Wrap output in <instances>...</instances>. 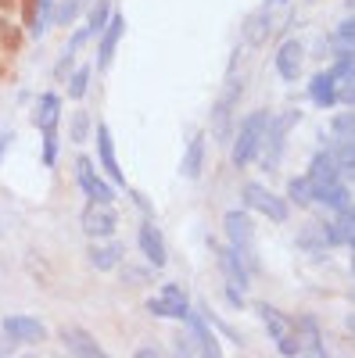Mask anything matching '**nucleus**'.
<instances>
[{
  "mask_svg": "<svg viewBox=\"0 0 355 358\" xmlns=\"http://www.w3.org/2000/svg\"><path fill=\"white\" fill-rule=\"evenodd\" d=\"M270 108H251L248 115H241L233 122V133H230V165L237 172H244L258 162V151H262V136H265V126H270Z\"/></svg>",
  "mask_w": 355,
  "mask_h": 358,
  "instance_id": "1",
  "label": "nucleus"
},
{
  "mask_svg": "<svg viewBox=\"0 0 355 358\" xmlns=\"http://www.w3.org/2000/svg\"><path fill=\"white\" fill-rule=\"evenodd\" d=\"M248 94V72L241 69V54L230 62V72H226V83L219 90V97L212 104V136L226 147L230 143V133H233V122H237V108H241V97Z\"/></svg>",
  "mask_w": 355,
  "mask_h": 358,
  "instance_id": "2",
  "label": "nucleus"
},
{
  "mask_svg": "<svg viewBox=\"0 0 355 358\" xmlns=\"http://www.w3.org/2000/svg\"><path fill=\"white\" fill-rule=\"evenodd\" d=\"M298 122H302V111L298 108H284V111L270 115V126H265V136H262V151H258V162H255L265 176H273L284 165L287 140H291V133H294V126H298Z\"/></svg>",
  "mask_w": 355,
  "mask_h": 358,
  "instance_id": "3",
  "label": "nucleus"
},
{
  "mask_svg": "<svg viewBox=\"0 0 355 358\" xmlns=\"http://www.w3.org/2000/svg\"><path fill=\"white\" fill-rule=\"evenodd\" d=\"M237 197H241V208H248L251 215H262V219H270V222H277V226L291 222L294 208L284 201V194H277L273 187H265L262 179H248V183H241Z\"/></svg>",
  "mask_w": 355,
  "mask_h": 358,
  "instance_id": "4",
  "label": "nucleus"
},
{
  "mask_svg": "<svg viewBox=\"0 0 355 358\" xmlns=\"http://www.w3.org/2000/svg\"><path fill=\"white\" fill-rule=\"evenodd\" d=\"M223 236H226V244L241 255L251 268V276L258 273V262H255V222H251V212L248 208H230V212L223 215Z\"/></svg>",
  "mask_w": 355,
  "mask_h": 358,
  "instance_id": "5",
  "label": "nucleus"
},
{
  "mask_svg": "<svg viewBox=\"0 0 355 358\" xmlns=\"http://www.w3.org/2000/svg\"><path fill=\"white\" fill-rule=\"evenodd\" d=\"M72 183L79 187V194L86 201H108V204L118 201V187L97 169L94 155H76V162H72Z\"/></svg>",
  "mask_w": 355,
  "mask_h": 358,
  "instance_id": "6",
  "label": "nucleus"
},
{
  "mask_svg": "<svg viewBox=\"0 0 355 358\" xmlns=\"http://www.w3.org/2000/svg\"><path fill=\"white\" fill-rule=\"evenodd\" d=\"M305 65H309L305 40L302 36H280L273 47V69H277L280 83L294 86L298 79H305Z\"/></svg>",
  "mask_w": 355,
  "mask_h": 358,
  "instance_id": "7",
  "label": "nucleus"
},
{
  "mask_svg": "<svg viewBox=\"0 0 355 358\" xmlns=\"http://www.w3.org/2000/svg\"><path fill=\"white\" fill-rule=\"evenodd\" d=\"M144 308L151 312L155 319H165V322H180L187 312H190V294L180 287V283H162L155 297H147Z\"/></svg>",
  "mask_w": 355,
  "mask_h": 358,
  "instance_id": "8",
  "label": "nucleus"
},
{
  "mask_svg": "<svg viewBox=\"0 0 355 358\" xmlns=\"http://www.w3.org/2000/svg\"><path fill=\"white\" fill-rule=\"evenodd\" d=\"M79 229L90 241H104V236L118 233V208L108 201H86L79 212Z\"/></svg>",
  "mask_w": 355,
  "mask_h": 358,
  "instance_id": "9",
  "label": "nucleus"
},
{
  "mask_svg": "<svg viewBox=\"0 0 355 358\" xmlns=\"http://www.w3.org/2000/svg\"><path fill=\"white\" fill-rule=\"evenodd\" d=\"M0 334L11 337L18 348H36V344H43L50 337L47 322L36 319V315H25V312H11V315L0 319Z\"/></svg>",
  "mask_w": 355,
  "mask_h": 358,
  "instance_id": "10",
  "label": "nucleus"
},
{
  "mask_svg": "<svg viewBox=\"0 0 355 358\" xmlns=\"http://www.w3.org/2000/svg\"><path fill=\"white\" fill-rule=\"evenodd\" d=\"M90 140H94V147H97V155H94L97 169L111 179L118 190H130V187H126V172H123V165H118V155H115V136H111L108 122H94Z\"/></svg>",
  "mask_w": 355,
  "mask_h": 358,
  "instance_id": "11",
  "label": "nucleus"
},
{
  "mask_svg": "<svg viewBox=\"0 0 355 358\" xmlns=\"http://www.w3.org/2000/svg\"><path fill=\"white\" fill-rule=\"evenodd\" d=\"M137 251L144 255V262L151 265V268H165V265H169L165 233H162V226H158L151 215H144V219L137 222Z\"/></svg>",
  "mask_w": 355,
  "mask_h": 358,
  "instance_id": "12",
  "label": "nucleus"
},
{
  "mask_svg": "<svg viewBox=\"0 0 355 358\" xmlns=\"http://www.w3.org/2000/svg\"><path fill=\"white\" fill-rule=\"evenodd\" d=\"M123 36H126V18H123V11H111L108 25L94 36V40H97V50H94V72H108V69H111L115 50H118V43H123Z\"/></svg>",
  "mask_w": 355,
  "mask_h": 358,
  "instance_id": "13",
  "label": "nucleus"
},
{
  "mask_svg": "<svg viewBox=\"0 0 355 358\" xmlns=\"http://www.w3.org/2000/svg\"><path fill=\"white\" fill-rule=\"evenodd\" d=\"M291 330L294 337H298V348L305 358H327V341H323V326L312 312H298V315H291Z\"/></svg>",
  "mask_w": 355,
  "mask_h": 358,
  "instance_id": "14",
  "label": "nucleus"
},
{
  "mask_svg": "<svg viewBox=\"0 0 355 358\" xmlns=\"http://www.w3.org/2000/svg\"><path fill=\"white\" fill-rule=\"evenodd\" d=\"M305 94H309L312 108H319V111H334V108L344 104V101H341V83H337V76H334L330 69L312 72V76L305 79Z\"/></svg>",
  "mask_w": 355,
  "mask_h": 358,
  "instance_id": "15",
  "label": "nucleus"
},
{
  "mask_svg": "<svg viewBox=\"0 0 355 358\" xmlns=\"http://www.w3.org/2000/svg\"><path fill=\"white\" fill-rule=\"evenodd\" d=\"M209 248H212V258H216V265H219V273H223V280H230V283H237V287H244V290H251V268H248V262L237 255L230 244H219L216 236H209Z\"/></svg>",
  "mask_w": 355,
  "mask_h": 358,
  "instance_id": "16",
  "label": "nucleus"
},
{
  "mask_svg": "<svg viewBox=\"0 0 355 358\" xmlns=\"http://www.w3.org/2000/svg\"><path fill=\"white\" fill-rule=\"evenodd\" d=\"M183 322V330L190 334V341H194V348H197V355H204V358H223V344H219V334L212 330V322L204 319L194 305H190V312L180 319Z\"/></svg>",
  "mask_w": 355,
  "mask_h": 358,
  "instance_id": "17",
  "label": "nucleus"
},
{
  "mask_svg": "<svg viewBox=\"0 0 355 358\" xmlns=\"http://www.w3.org/2000/svg\"><path fill=\"white\" fill-rule=\"evenodd\" d=\"M57 344L76 358H104L101 341L86 330V326H62V330H57Z\"/></svg>",
  "mask_w": 355,
  "mask_h": 358,
  "instance_id": "18",
  "label": "nucleus"
},
{
  "mask_svg": "<svg viewBox=\"0 0 355 358\" xmlns=\"http://www.w3.org/2000/svg\"><path fill=\"white\" fill-rule=\"evenodd\" d=\"M86 262H90L94 273H115V268L126 262V244H123V241H115V236L94 241L90 248H86Z\"/></svg>",
  "mask_w": 355,
  "mask_h": 358,
  "instance_id": "19",
  "label": "nucleus"
},
{
  "mask_svg": "<svg viewBox=\"0 0 355 358\" xmlns=\"http://www.w3.org/2000/svg\"><path fill=\"white\" fill-rule=\"evenodd\" d=\"M62 108H65V97L57 90H47V94L36 97V108H33V126L43 133V129H57L62 122Z\"/></svg>",
  "mask_w": 355,
  "mask_h": 358,
  "instance_id": "20",
  "label": "nucleus"
},
{
  "mask_svg": "<svg viewBox=\"0 0 355 358\" xmlns=\"http://www.w3.org/2000/svg\"><path fill=\"white\" fill-rule=\"evenodd\" d=\"M204 147H209V136H204L201 129H197V133H190L187 151H183V165H180V172L190 179V183H197L201 172H204Z\"/></svg>",
  "mask_w": 355,
  "mask_h": 358,
  "instance_id": "21",
  "label": "nucleus"
},
{
  "mask_svg": "<svg viewBox=\"0 0 355 358\" xmlns=\"http://www.w3.org/2000/svg\"><path fill=\"white\" fill-rule=\"evenodd\" d=\"M255 315H258V322H262V330H265V337H270V341H277V337L291 334V315H287V312H280L277 305L258 301V305H255Z\"/></svg>",
  "mask_w": 355,
  "mask_h": 358,
  "instance_id": "22",
  "label": "nucleus"
},
{
  "mask_svg": "<svg viewBox=\"0 0 355 358\" xmlns=\"http://www.w3.org/2000/svg\"><path fill=\"white\" fill-rule=\"evenodd\" d=\"M284 201L291 208H298V212H316V201H312V183H309V176L298 172V176H291L287 179V187H284Z\"/></svg>",
  "mask_w": 355,
  "mask_h": 358,
  "instance_id": "23",
  "label": "nucleus"
},
{
  "mask_svg": "<svg viewBox=\"0 0 355 358\" xmlns=\"http://www.w3.org/2000/svg\"><path fill=\"white\" fill-rule=\"evenodd\" d=\"M330 54H355V18H351V11H344L330 29Z\"/></svg>",
  "mask_w": 355,
  "mask_h": 358,
  "instance_id": "24",
  "label": "nucleus"
},
{
  "mask_svg": "<svg viewBox=\"0 0 355 358\" xmlns=\"http://www.w3.org/2000/svg\"><path fill=\"white\" fill-rule=\"evenodd\" d=\"M337 140H355V115H351V104L334 108V118H330L327 133H323V143H337Z\"/></svg>",
  "mask_w": 355,
  "mask_h": 358,
  "instance_id": "25",
  "label": "nucleus"
},
{
  "mask_svg": "<svg viewBox=\"0 0 355 358\" xmlns=\"http://www.w3.org/2000/svg\"><path fill=\"white\" fill-rule=\"evenodd\" d=\"M294 244H298V251L305 255H323V251H330L327 241H323V226H319V215L309 219L305 226H298V233H294Z\"/></svg>",
  "mask_w": 355,
  "mask_h": 358,
  "instance_id": "26",
  "label": "nucleus"
},
{
  "mask_svg": "<svg viewBox=\"0 0 355 358\" xmlns=\"http://www.w3.org/2000/svg\"><path fill=\"white\" fill-rule=\"evenodd\" d=\"M90 79H94V65H76L69 76H65V97L69 101H86L90 94Z\"/></svg>",
  "mask_w": 355,
  "mask_h": 358,
  "instance_id": "27",
  "label": "nucleus"
},
{
  "mask_svg": "<svg viewBox=\"0 0 355 358\" xmlns=\"http://www.w3.org/2000/svg\"><path fill=\"white\" fill-rule=\"evenodd\" d=\"M270 36H273V15L255 11V15L244 22V43H248V47H262Z\"/></svg>",
  "mask_w": 355,
  "mask_h": 358,
  "instance_id": "28",
  "label": "nucleus"
},
{
  "mask_svg": "<svg viewBox=\"0 0 355 358\" xmlns=\"http://www.w3.org/2000/svg\"><path fill=\"white\" fill-rule=\"evenodd\" d=\"M111 11H115V0H90V4L83 8V22H86V29H90V33L97 36L101 29L108 25Z\"/></svg>",
  "mask_w": 355,
  "mask_h": 358,
  "instance_id": "29",
  "label": "nucleus"
},
{
  "mask_svg": "<svg viewBox=\"0 0 355 358\" xmlns=\"http://www.w3.org/2000/svg\"><path fill=\"white\" fill-rule=\"evenodd\" d=\"M50 15H54V0H33V8H29V36L40 40L50 29Z\"/></svg>",
  "mask_w": 355,
  "mask_h": 358,
  "instance_id": "30",
  "label": "nucleus"
},
{
  "mask_svg": "<svg viewBox=\"0 0 355 358\" xmlns=\"http://www.w3.org/2000/svg\"><path fill=\"white\" fill-rule=\"evenodd\" d=\"M90 133H94V118H90V111H86V108H76V115L69 118V140H72L76 147H83L86 140H90Z\"/></svg>",
  "mask_w": 355,
  "mask_h": 358,
  "instance_id": "31",
  "label": "nucleus"
},
{
  "mask_svg": "<svg viewBox=\"0 0 355 358\" xmlns=\"http://www.w3.org/2000/svg\"><path fill=\"white\" fill-rule=\"evenodd\" d=\"M79 18H83V4H79V0H54V15H50V25L72 29Z\"/></svg>",
  "mask_w": 355,
  "mask_h": 358,
  "instance_id": "32",
  "label": "nucleus"
},
{
  "mask_svg": "<svg viewBox=\"0 0 355 358\" xmlns=\"http://www.w3.org/2000/svg\"><path fill=\"white\" fill-rule=\"evenodd\" d=\"M57 151H62V136H57V129H43L40 133V162H43V169L57 165Z\"/></svg>",
  "mask_w": 355,
  "mask_h": 358,
  "instance_id": "33",
  "label": "nucleus"
},
{
  "mask_svg": "<svg viewBox=\"0 0 355 358\" xmlns=\"http://www.w3.org/2000/svg\"><path fill=\"white\" fill-rule=\"evenodd\" d=\"M223 301H226V308H248V290L244 287H237V283H230V280H223Z\"/></svg>",
  "mask_w": 355,
  "mask_h": 358,
  "instance_id": "34",
  "label": "nucleus"
},
{
  "mask_svg": "<svg viewBox=\"0 0 355 358\" xmlns=\"http://www.w3.org/2000/svg\"><path fill=\"white\" fill-rule=\"evenodd\" d=\"M76 54H79V50H72V47H65L62 54H57V62H54V72H50V76H54V83H65V76H69V72L76 69Z\"/></svg>",
  "mask_w": 355,
  "mask_h": 358,
  "instance_id": "35",
  "label": "nucleus"
},
{
  "mask_svg": "<svg viewBox=\"0 0 355 358\" xmlns=\"http://www.w3.org/2000/svg\"><path fill=\"white\" fill-rule=\"evenodd\" d=\"M123 280H126L130 287H144V283H151V280H155V268H151V265H130Z\"/></svg>",
  "mask_w": 355,
  "mask_h": 358,
  "instance_id": "36",
  "label": "nucleus"
},
{
  "mask_svg": "<svg viewBox=\"0 0 355 358\" xmlns=\"http://www.w3.org/2000/svg\"><path fill=\"white\" fill-rule=\"evenodd\" d=\"M94 40V33L86 29V22H79V25H72V33H69V40H65V47H72V50H83L86 43Z\"/></svg>",
  "mask_w": 355,
  "mask_h": 358,
  "instance_id": "37",
  "label": "nucleus"
},
{
  "mask_svg": "<svg viewBox=\"0 0 355 358\" xmlns=\"http://www.w3.org/2000/svg\"><path fill=\"white\" fill-rule=\"evenodd\" d=\"M273 344H277V351H280L284 358H298V355H302V348H298V337H294V330H291V334H284V337H277Z\"/></svg>",
  "mask_w": 355,
  "mask_h": 358,
  "instance_id": "38",
  "label": "nucleus"
},
{
  "mask_svg": "<svg viewBox=\"0 0 355 358\" xmlns=\"http://www.w3.org/2000/svg\"><path fill=\"white\" fill-rule=\"evenodd\" d=\"M172 348L180 351V355H197V348H194V341H190V334H187V330H183V334H176Z\"/></svg>",
  "mask_w": 355,
  "mask_h": 358,
  "instance_id": "39",
  "label": "nucleus"
},
{
  "mask_svg": "<svg viewBox=\"0 0 355 358\" xmlns=\"http://www.w3.org/2000/svg\"><path fill=\"white\" fill-rule=\"evenodd\" d=\"M133 355H137V358H158V355H162V348H151V344H147V348H137Z\"/></svg>",
  "mask_w": 355,
  "mask_h": 358,
  "instance_id": "40",
  "label": "nucleus"
},
{
  "mask_svg": "<svg viewBox=\"0 0 355 358\" xmlns=\"http://www.w3.org/2000/svg\"><path fill=\"white\" fill-rule=\"evenodd\" d=\"M11 351H18V344H15L11 337H4V334H0V355H11Z\"/></svg>",
  "mask_w": 355,
  "mask_h": 358,
  "instance_id": "41",
  "label": "nucleus"
},
{
  "mask_svg": "<svg viewBox=\"0 0 355 358\" xmlns=\"http://www.w3.org/2000/svg\"><path fill=\"white\" fill-rule=\"evenodd\" d=\"M8 151H11V133H0V162H4Z\"/></svg>",
  "mask_w": 355,
  "mask_h": 358,
  "instance_id": "42",
  "label": "nucleus"
},
{
  "mask_svg": "<svg viewBox=\"0 0 355 358\" xmlns=\"http://www.w3.org/2000/svg\"><path fill=\"white\" fill-rule=\"evenodd\" d=\"M291 0H270V8H287Z\"/></svg>",
  "mask_w": 355,
  "mask_h": 358,
  "instance_id": "43",
  "label": "nucleus"
},
{
  "mask_svg": "<svg viewBox=\"0 0 355 358\" xmlns=\"http://www.w3.org/2000/svg\"><path fill=\"white\" fill-rule=\"evenodd\" d=\"M344 11H351V0H344Z\"/></svg>",
  "mask_w": 355,
  "mask_h": 358,
  "instance_id": "44",
  "label": "nucleus"
},
{
  "mask_svg": "<svg viewBox=\"0 0 355 358\" xmlns=\"http://www.w3.org/2000/svg\"><path fill=\"white\" fill-rule=\"evenodd\" d=\"M79 4H83V8H86V4H90V0H79Z\"/></svg>",
  "mask_w": 355,
  "mask_h": 358,
  "instance_id": "45",
  "label": "nucleus"
}]
</instances>
